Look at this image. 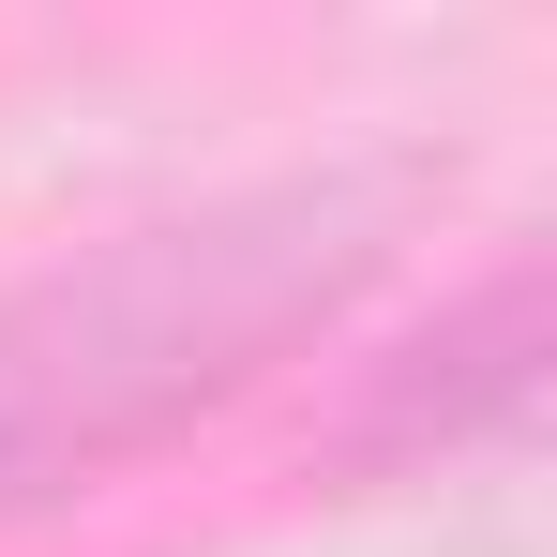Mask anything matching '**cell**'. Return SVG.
I'll use <instances>...</instances> for the list:
<instances>
[{"label":"cell","instance_id":"6da1fadb","mask_svg":"<svg viewBox=\"0 0 557 557\" xmlns=\"http://www.w3.org/2000/svg\"><path fill=\"white\" fill-rule=\"evenodd\" d=\"M376 242H392L376 182H272L0 286V528L91 497L106 467L166 453L196 407L257 392L301 332L362 301Z\"/></svg>","mask_w":557,"mask_h":557},{"label":"cell","instance_id":"7a4b0ae2","mask_svg":"<svg viewBox=\"0 0 557 557\" xmlns=\"http://www.w3.org/2000/svg\"><path fill=\"white\" fill-rule=\"evenodd\" d=\"M528 362H543V272H497L453 332H422V347L362 392L347 467H422V453H453V437H482V422H512V407H528Z\"/></svg>","mask_w":557,"mask_h":557}]
</instances>
